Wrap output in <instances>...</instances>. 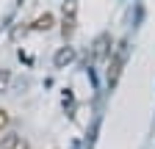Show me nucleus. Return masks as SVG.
Instances as JSON below:
<instances>
[{
    "label": "nucleus",
    "instance_id": "f03ea898",
    "mask_svg": "<svg viewBox=\"0 0 155 149\" xmlns=\"http://www.w3.org/2000/svg\"><path fill=\"white\" fill-rule=\"evenodd\" d=\"M8 149H28V146L19 141V138H8Z\"/></svg>",
    "mask_w": 155,
    "mask_h": 149
},
{
    "label": "nucleus",
    "instance_id": "f257e3e1",
    "mask_svg": "<svg viewBox=\"0 0 155 149\" xmlns=\"http://www.w3.org/2000/svg\"><path fill=\"white\" fill-rule=\"evenodd\" d=\"M122 64H125V44L116 50V55H114V61H111V69H108V83L114 86L116 83V78H119V72H122Z\"/></svg>",
    "mask_w": 155,
    "mask_h": 149
},
{
    "label": "nucleus",
    "instance_id": "20e7f679",
    "mask_svg": "<svg viewBox=\"0 0 155 149\" xmlns=\"http://www.w3.org/2000/svg\"><path fill=\"white\" fill-rule=\"evenodd\" d=\"M6 127H8V113H6V110H0V133H3Z\"/></svg>",
    "mask_w": 155,
    "mask_h": 149
},
{
    "label": "nucleus",
    "instance_id": "7ed1b4c3",
    "mask_svg": "<svg viewBox=\"0 0 155 149\" xmlns=\"http://www.w3.org/2000/svg\"><path fill=\"white\" fill-rule=\"evenodd\" d=\"M6 86H8V72L0 69V91H6Z\"/></svg>",
    "mask_w": 155,
    "mask_h": 149
}]
</instances>
